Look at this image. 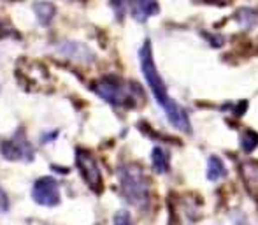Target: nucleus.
I'll return each mask as SVG.
<instances>
[{"mask_svg": "<svg viewBox=\"0 0 258 225\" xmlns=\"http://www.w3.org/2000/svg\"><path fill=\"white\" fill-rule=\"evenodd\" d=\"M141 69H143V76L146 79L148 86L153 92L155 100L163 111H165L169 122L176 127L177 130H183V132H191L190 127V118H188L186 111L179 106L174 99H170L169 92H167V86L163 83L162 76L156 71V65L153 60V53H151L150 42H144V46L141 48Z\"/></svg>", "mask_w": 258, "mask_h": 225, "instance_id": "1", "label": "nucleus"}, {"mask_svg": "<svg viewBox=\"0 0 258 225\" xmlns=\"http://www.w3.org/2000/svg\"><path fill=\"white\" fill-rule=\"evenodd\" d=\"M92 90L100 99L116 107H134L139 100L137 97H143L141 88L136 83L123 81L116 76H104L102 79L93 83Z\"/></svg>", "mask_w": 258, "mask_h": 225, "instance_id": "2", "label": "nucleus"}, {"mask_svg": "<svg viewBox=\"0 0 258 225\" xmlns=\"http://www.w3.org/2000/svg\"><path fill=\"white\" fill-rule=\"evenodd\" d=\"M119 188L128 204L144 209L150 202V185L143 169L136 164H125L118 171Z\"/></svg>", "mask_w": 258, "mask_h": 225, "instance_id": "3", "label": "nucleus"}, {"mask_svg": "<svg viewBox=\"0 0 258 225\" xmlns=\"http://www.w3.org/2000/svg\"><path fill=\"white\" fill-rule=\"evenodd\" d=\"M76 164L79 167V174L85 180V183L92 188L95 194H100L104 188V180H102V173H100L99 162L93 157L90 151L86 150H78L76 155Z\"/></svg>", "mask_w": 258, "mask_h": 225, "instance_id": "4", "label": "nucleus"}, {"mask_svg": "<svg viewBox=\"0 0 258 225\" xmlns=\"http://www.w3.org/2000/svg\"><path fill=\"white\" fill-rule=\"evenodd\" d=\"M0 151H2L4 158H7V160H20V162L34 160V148L28 143L27 134L21 129L13 137H9V139H6L0 144Z\"/></svg>", "mask_w": 258, "mask_h": 225, "instance_id": "5", "label": "nucleus"}, {"mask_svg": "<svg viewBox=\"0 0 258 225\" xmlns=\"http://www.w3.org/2000/svg\"><path fill=\"white\" fill-rule=\"evenodd\" d=\"M32 197L39 206L53 208L60 204V183L53 176H42L32 187Z\"/></svg>", "mask_w": 258, "mask_h": 225, "instance_id": "6", "label": "nucleus"}, {"mask_svg": "<svg viewBox=\"0 0 258 225\" xmlns=\"http://www.w3.org/2000/svg\"><path fill=\"white\" fill-rule=\"evenodd\" d=\"M61 53H63L65 57L69 58H74V60L78 62H83V64H88V62H93V53L90 51L86 46L79 44V42H65V44H61L60 48Z\"/></svg>", "mask_w": 258, "mask_h": 225, "instance_id": "7", "label": "nucleus"}, {"mask_svg": "<svg viewBox=\"0 0 258 225\" xmlns=\"http://www.w3.org/2000/svg\"><path fill=\"white\" fill-rule=\"evenodd\" d=\"M160 11V6L156 0H136V2L132 4V14L134 18H136L137 21H146L148 18L155 16V14H158Z\"/></svg>", "mask_w": 258, "mask_h": 225, "instance_id": "8", "label": "nucleus"}, {"mask_svg": "<svg viewBox=\"0 0 258 225\" xmlns=\"http://www.w3.org/2000/svg\"><path fill=\"white\" fill-rule=\"evenodd\" d=\"M151 160H153V167L156 173L163 174L167 173L170 167V155L167 153L163 148H155L153 155H151Z\"/></svg>", "mask_w": 258, "mask_h": 225, "instance_id": "9", "label": "nucleus"}, {"mask_svg": "<svg viewBox=\"0 0 258 225\" xmlns=\"http://www.w3.org/2000/svg\"><path fill=\"white\" fill-rule=\"evenodd\" d=\"M227 174V167H225L223 160L220 157H211L207 162V178L211 181H218Z\"/></svg>", "mask_w": 258, "mask_h": 225, "instance_id": "10", "label": "nucleus"}, {"mask_svg": "<svg viewBox=\"0 0 258 225\" xmlns=\"http://www.w3.org/2000/svg\"><path fill=\"white\" fill-rule=\"evenodd\" d=\"M35 13H37V18L42 25H48L54 16V7L48 2H41L35 6Z\"/></svg>", "mask_w": 258, "mask_h": 225, "instance_id": "11", "label": "nucleus"}, {"mask_svg": "<svg viewBox=\"0 0 258 225\" xmlns=\"http://www.w3.org/2000/svg\"><path fill=\"white\" fill-rule=\"evenodd\" d=\"M114 225H134L132 216L126 211H118L114 215Z\"/></svg>", "mask_w": 258, "mask_h": 225, "instance_id": "12", "label": "nucleus"}, {"mask_svg": "<svg viewBox=\"0 0 258 225\" xmlns=\"http://www.w3.org/2000/svg\"><path fill=\"white\" fill-rule=\"evenodd\" d=\"M126 2H128V0H111L112 7H114V11L118 13V16H121V14L125 13Z\"/></svg>", "mask_w": 258, "mask_h": 225, "instance_id": "13", "label": "nucleus"}, {"mask_svg": "<svg viewBox=\"0 0 258 225\" xmlns=\"http://www.w3.org/2000/svg\"><path fill=\"white\" fill-rule=\"evenodd\" d=\"M7 209H9V199H7L6 192L2 190V187H0V213H6Z\"/></svg>", "mask_w": 258, "mask_h": 225, "instance_id": "14", "label": "nucleus"}]
</instances>
